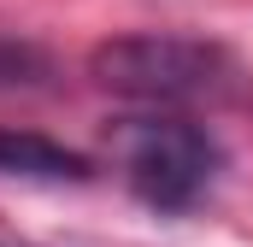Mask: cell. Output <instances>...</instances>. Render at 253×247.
I'll list each match as a JSON object with an SVG mask.
<instances>
[{
    "label": "cell",
    "mask_w": 253,
    "mask_h": 247,
    "mask_svg": "<svg viewBox=\"0 0 253 247\" xmlns=\"http://www.w3.org/2000/svg\"><path fill=\"white\" fill-rule=\"evenodd\" d=\"M94 82L141 100V106H189V100H218L236 82V59L218 41L200 36H171V30H147V36H112L94 47Z\"/></svg>",
    "instance_id": "obj_1"
},
{
    "label": "cell",
    "mask_w": 253,
    "mask_h": 247,
    "mask_svg": "<svg viewBox=\"0 0 253 247\" xmlns=\"http://www.w3.org/2000/svg\"><path fill=\"white\" fill-rule=\"evenodd\" d=\"M218 171H224L218 141L189 118H147L124 129V177L135 200H147L153 212H189L218 183Z\"/></svg>",
    "instance_id": "obj_2"
},
{
    "label": "cell",
    "mask_w": 253,
    "mask_h": 247,
    "mask_svg": "<svg viewBox=\"0 0 253 247\" xmlns=\"http://www.w3.org/2000/svg\"><path fill=\"white\" fill-rule=\"evenodd\" d=\"M0 177H42V183H83L88 177V159L71 153L47 135H30V129H0Z\"/></svg>",
    "instance_id": "obj_3"
},
{
    "label": "cell",
    "mask_w": 253,
    "mask_h": 247,
    "mask_svg": "<svg viewBox=\"0 0 253 247\" xmlns=\"http://www.w3.org/2000/svg\"><path fill=\"white\" fill-rule=\"evenodd\" d=\"M47 71V59L36 53V47H24V41H0V88H24V82H36Z\"/></svg>",
    "instance_id": "obj_4"
}]
</instances>
